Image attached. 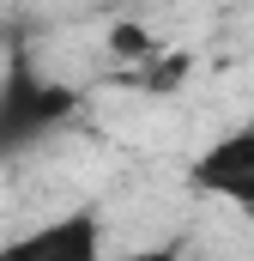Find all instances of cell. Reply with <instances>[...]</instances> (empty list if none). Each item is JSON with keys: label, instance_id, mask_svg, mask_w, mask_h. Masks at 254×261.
Returning a JSON list of instances; mask_svg holds the SVG:
<instances>
[{"label": "cell", "instance_id": "obj_1", "mask_svg": "<svg viewBox=\"0 0 254 261\" xmlns=\"http://www.w3.org/2000/svg\"><path fill=\"white\" fill-rule=\"evenodd\" d=\"M73 110H79V97H73L67 85L43 79L30 61H18L6 79H0V152H18V146H30L37 134L61 128Z\"/></svg>", "mask_w": 254, "mask_h": 261}, {"label": "cell", "instance_id": "obj_2", "mask_svg": "<svg viewBox=\"0 0 254 261\" xmlns=\"http://www.w3.org/2000/svg\"><path fill=\"white\" fill-rule=\"evenodd\" d=\"M188 189L206 200H224L230 213L254 219V122L212 134L188 158Z\"/></svg>", "mask_w": 254, "mask_h": 261}, {"label": "cell", "instance_id": "obj_3", "mask_svg": "<svg viewBox=\"0 0 254 261\" xmlns=\"http://www.w3.org/2000/svg\"><path fill=\"white\" fill-rule=\"evenodd\" d=\"M103 249H109L103 213L97 206H67V213L30 225V231H12L0 243V261H109Z\"/></svg>", "mask_w": 254, "mask_h": 261}, {"label": "cell", "instance_id": "obj_4", "mask_svg": "<svg viewBox=\"0 0 254 261\" xmlns=\"http://www.w3.org/2000/svg\"><path fill=\"white\" fill-rule=\"evenodd\" d=\"M115 261H188L176 243H145V249H127V255H115Z\"/></svg>", "mask_w": 254, "mask_h": 261}]
</instances>
